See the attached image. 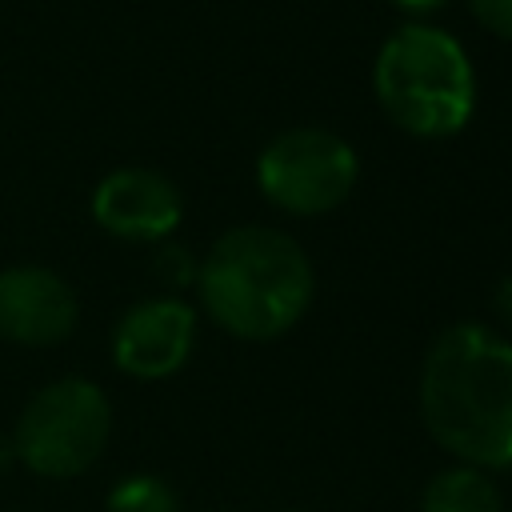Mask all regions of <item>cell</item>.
<instances>
[{
    "mask_svg": "<svg viewBox=\"0 0 512 512\" xmlns=\"http://www.w3.org/2000/svg\"><path fill=\"white\" fill-rule=\"evenodd\" d=\"M472 16L500 40H512V0H468Z\"/></svg>",
    "mask_w": 512,
    "mask_h": 512,
    "instance_id": "obj_11",
    "label": "cell"
},
{
    "mask_svg": "<svg viewBox=\"0 0 512 512\" xmlns=\"http://www.w3.org/2000/svg\"><path fill=\"white\" fill-rule=\"evenodd\" d=\"M204 312L240 340L284 336L312 304V264L304 248L264 224L224 232L196 268Z\"/></svg>",
    "mask_w": 512,
    "mask_h": 512,
    "instance_id": "obj_2",
    "label": "cell"
},
{
    "mask_svg": "<svg viewBox=\"0 0 512 512\" xmlns=\"http://www.w3.org/2000/svg\"><path fill=\"white\" fill-rule=\"evenodd\" d=\"M112 436V404L100 384L64 376L32 392L12 444L16 460L44 480H72L88 472Z\"/></svg>",
    "mask_w": 512,
    "mask_h": 512,
    "instance_id": "obj_4",
    "label": "cell"
},
{
    "mask_svg": "<svg viewBox=\"0 0 512 512\" xmlns=\"http://www.w3.org/2000/svg\"><path fill=\"white\" fill-rule=\"evenodd\" d=\"M372 88L388 120L424 140L460 132L476 104V80L460 40L432 24H404L384 40Z\"/></svg>",
    "mask_w": 512,
    "mask_h": 512,
    "instance_id": "obj_3",
    "label": "cell"
},
{
    "mask_svg": "<svg viewBox=\"0 0 512 512\" xmlns=\"http://www.w3.org/2000/svg\"><path fill=\"white\" fill-rule=\"evenodd\" d=\"M108 512H180V496L160 476H124L108 492Z\"/></svg>",
    "mask_w": 512,
    "mask_h": 512,
    "instance_id": "obj_10",
    "label": "cell"
},
{
    "mask_svg": "<svg viewBox=\"0 0 512 512\" xmlns=\"http://www.w3.org/2000/svg\"><path fill=\"white\" fill-rule=\"evenodd\" d=\"M420 512H504V496L484 468L456 464L428 480Z\"/></svg>",
    "mask_w": 512,
    "mask_h": 512,
    "instance_id": "obj_9",
    "label": "cell"
},
{
    "mask_svg": "<svg viewBox=\"0 0 512 512\" xmlns=\"http://www.w3.org/2000/svg\"><path fill=\"white\" fill-rule=\"evenodd\" d=\"M156 268H160V276L172 280V284H188V280L196 276V268L188 264V256H184L180 248H164L160 260H156Z\"/></svg>",
    "mask_w": 512,
    "mask_h": 512,
    "instance_id": "obj_12",
    "label": "cell"
},
{
    "mask_svg": "<svg viewBox=\"0 0 512 512\" xmlns=\"http://www.w3.org/2000/svg\"><path fill=\"white\" fill-rule=\"evenodd\" d=\"M396 8H404V12H436L444 0H392Z\"/></svg>",
    "mask_w": 512,
    "mask_h": 512,
    "instance_id": "obj_15",
    "label": "cell"
},
{
    "mask_svg": "<svg viewBox=\"0 0 512 512\" xmlns=\"http://www.w3.org/2000/svg\"><path fill=\"white\" fill-rule=\"evenodd\" d=\"M92 216L104 232L136 244H152L176 232L184 200L176 184L152 168H116L92 192Z\"/></svg>",
    "mask_w": 512,
    "mask_h": 512,
    "instance_id": "obj_8",
    "label": "cell"
},
{
    "mask_svg": "<svg viewBox=\"0 0 512 512\" xmlns=\"http://www.w3.org/2000/svg\"><path fill=\"white\" fill-rule=\"evenodd\" d=\"M12 464H16V444H12V436L0 432V476H8Z\"/></svg>",
    "mask_w": 512,
    "mask_h": 512,
    "instance_id": "obj_14",
    "label": "cell"
},
{
    "mask_svg": "<svg viewBox=\"0 0 512 512\" xmlns=\"http://www.w3.org/2000/svg\"><path fill=\"white\" fill-rule=\"evenodd\" d=\"M80 300L72 284L40 264H16L0 272V336L24 348H48L72 336Z\"/></svg>",
    "mask_w": 512,
    "mask_h": 512,
    "instance_id": "obj_7",
    "label": "cell"
},
{
    "mask_svg": "<svg viewBox=\"0 0 512 512\" xmlns=\"http://www.w3.org/2000/svg\"><path fill=\"white\" fill-rule=\"evenodd\" d=\"M356 152L328 128H288L256 160V184L288 216H320L356 188Z\"/></svg>",
    "mask_w": 512,
    "mask_h": 512,
    "instance_id": "obj_5",
    "label": "cell"
},
{
    "mask_svg": "<svg viewBox=\"0 0 512 512\" xmlns=\"http://www.w3.org/2000/svg\"><path fill=\"white\" fill-rule=\"evenodd\" d=\"M492 308H496V316L512 328V276L500 280V288H496V296H492Z\"/></svg>",
    "mask_w": 512,
    "mask_h": 512,
    "instance_id": "obj_13",
    "label": "cell"
},
{
    "mask_svg": "<svg viewBox=\"0 0 512 512\" xmlns=\"http://www.w3.org/2000/svg\"><path fill=\"white\" fill-rule=\"evenodd\" d=\"M196 344V312L176 296L132 304L112 332V360L124 376L164 380L184 368Z\"/></svg>",
    "mask_w": 512,
    "mask_h": 512,
    "instance_id": "obj_6",
    "label": "cell"
},
{
    "mask_svg": "<svg viewBox=\"0 0 512 512\" xmlns=\"http://www.w3.org/2000/svg\"><path fill=\"white\" fill-rule=\"evenodd\" d=\"M420 416L460 464L512 468V340L472 320L444 328L420 364Z\"/></svg>",
    "mask_w": 512,
    "mask_h": 512,
    "instance_id": "obj_1",
    "label": "cell"
}]
</instances>
